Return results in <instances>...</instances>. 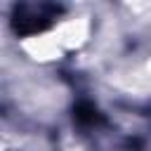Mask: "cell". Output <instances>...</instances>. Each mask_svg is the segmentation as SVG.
I'll return each instance as SVG.
<instances>
[{
  "label": "cell",
  "mask_w": 151,
  "mask_h": 151,
  "mask_svg": "<svg viewBox=\"0 0 151 151\" xmlns=\"http://www.w3.org/2000/svg\"><path fill=\"white\" fill-rule=\"evenodd\" d=\"M57 14H59V7H54V5H35V2L21 5V7H17L14 26H17L19 33H38Z\"/></svg>",
  "instance_id": "obj_1"
}]
</instances>
